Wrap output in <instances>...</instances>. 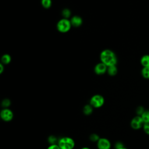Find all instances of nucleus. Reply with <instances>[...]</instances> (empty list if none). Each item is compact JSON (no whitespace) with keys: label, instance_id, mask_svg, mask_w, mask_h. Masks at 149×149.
Returning <instances> with one entry per match:
<instances>
[{"label":"nucleus","instance_id":"obj_1","mask_svg":"<svg viewBox=\"0 0 149 149\" xmlns=\"http://www.w3.org/2000/svg\"><path fill=\"white\" fill-rule=\"evenodd\" d=\"M100 58L102 63H104L107 66L115 65L116 64V56L114 52L109 49L103 51L101 54Z\"/></svg>","mask_w":149,"mask_h":149},{"label":"nucleus","instance_id":"obj_2","mask_svg":"<svg viewBox=\"0 0 149 149\" xmlns=\"http://www.w3.org/2000/svg\"><path fill=\"white\" fill-rule=\"evenodd\" d=\"M58 145L61 149H73L75 147V141L70 137L64 136L58 139Z\"/></svg>","mask_w":149,"mask_h":149},{"label":"nucleus","instance_id":"obj_3","mask_svg":"<svg viewBox=\"0 0 149 149\" xmlns=\"http://www.w3.org/2000/svg\"><path fill=\"white\" fill-rule=\"evenodd\" d=\"M105 102V100L103 96L100 94L93 95L90 100V104L94 108H100L102 107Z\"/></svg>","mask_w":149,"mask_h":149},{"label":"nucleus","instance_id":"obj_4","mask_svg":"<svg viewBox=\"0 0 149 149\" xmlns=\"http://www.w3.org/2000/svg\"><path fill=\"white\" fill-rule=\"evenodd\" d=\"M13 117L14 113L13 111L9 108H3L0 112V118L5 122H10L13 119Z\"/></svg>","mask_w":149,"mask_h":149},{"label":"nucleus","instance_id":"obj_5","mask_svg":"<svg viewBox=\"0 0 149 149\" xmlns=\"http://www.w3.org/2000/svg\"><path fill=\"white\" fill-rule=\"evenodd\" d=\"M71 26L70 21L64 18L58 22L57 24V29L60 32L66 33L69 30Z\"/></svg>","mask_w":149,"mask_h":149},{"label":"nucleus","instance_id":"obj_6","mask_svg":"<svg viewBox=\"0 0 149 149\" xmlns=\"http://www.w3.org/2000/svg\"><path fill=\"white\" fill-rule=\"evenodd\" d=\"M144 121L141 116L137 115L134 116L130 121V126L133 129L139 130L143 127Z\"/></svg>","mask_w":149,"mask_h":149},{"label":"nucleus","instance_id":"obj_7","mask_svg":"<svg viewBox=\"0 0 149 149\" xmlns=\"http://www.w3.org/2000/svg\"><path fill=\"white\" fill-rule=\"evenodd\" d=\"M97 147L98 149H111V143L107 138L100 137L97 142Z\"/></svg>","mask_w":149,"mask_h":149},{"label":"nucleus","instance_id":"obj_8","mask_svg":"<svg viewBox=\"0 0 149 149\" xmlns=\"http://www.w3.org/2000/svg\"><path fill=\"white\" fill-rule=\"evenodd\" d=\"M107 65H105L104 63H98L95 67V69H94V70H95V72L98 74H104L107 69Z\"/></svg>","mask_w":149,"mask_h":149},{"label":"nucleus","instance_id":"obj_9","mask_svg":"<svg viewBox=\"0 0 149 149\" xmlns=\"http://www.w3.org/2000/svg\"><path fill=\"white\" fill-rule=\"evenodd\" d=\"M71 25L74 27H79L82 24V19L78 16H73L70 20Z\"/></svg>","mask_w":149,"mask_h":149},{"label":"nucleus","instance_id":"obj_10","mask_svg":"<svg viewBox=\"0 0 149 149\" xmlns=\"http://www.w3.org/2000/svg\"><path fill=\"white\" fill-rule=\"evenodd\" d=\"M94 108L89 104L84 106L83 108V112L85 115H90L93 112Z\"/></svg>","mask_w":149,"mask_h":149},{"label":"nucleus","instance_id":"obj_11","mask_svg":"<svg viewBox=\"0 0 149 149\" xmlns=\"http://www.w3.org/2000/svg\"><path fill=\"white\" fill-rule=\"evenodd\" d=\"M140 63L143 67L149 66V55H144L140 59Z\"/></svg>","mask_w":149,"mask_h":149},{"label":"nucleus","instance_id":"obj_12","mask_svg":"<svg viewBox=\"0 0 149 149\" xmlns=\"http://www.w3.org/2000/svg\"><path fill=\"white\" fill-rule=\"evenodd\" d=\"M118 69L115 65H112L108 66V73L111 76H114L117 73Z\"/></svg>","mask_w":149,"mask_h":149},{"label":"nucleus","instance_id":"obj_13","mask_svg":"<svg viewBox=\"0 0 149 149\" xmlns=\"http://www.w3.org/2000/svg\"><path fill=\"white\" fill-rule=\"evenodd\" d=\"M141 73L142 76L146 79H149V66L143 67L141 69Z\"/></svg>","mask_w":149,"mask_h":149},{"label":"nucleus","instance_id":"obj_14","mask_svg":"<svg viewBox=\"0 0 149 149\" xmlns=\"http://www.w3.org/2000/svg\"><path fill=\"white\" fill-rule=\"evenodd\" d=\"M48 140V142L49 144V145L58 144V138L55 136H54V135H50L48 137V140Z\"/></svg>","mask_w":149,"mask_h":149},{"label":"nucleus","instance_id":"obj_15","mask_svg":"<svg viewBox=\"0 0 149 149\" xmlns=\"http://www.w3.org/2000/svg\"><path fill=\"white\" fill-rule=\"evenodd\" d=\"M11 105V101L9 98H4L1 102V106L3 108H8Z\"/></svg>","mask_w":149,"mask_h":149},{"label":"nucleus","instance_id":"obj_16","mask_svg":"<svg viewBox=\"0 0 149 149\" xmlns=\"http://www.w3.org/2000/svg\"><path fill=\"white\" fill-rule=\"evenodd\" d=\"M100 139V136L97 133H92L89 136V139L92 142H96L97 143L99 140Z\"/></svg>","mask_w":149,"mask_h":149},{"label":"nucleus","instance_id":"obj_17","mask_svg":"<svg viewBox=\"0 0 149 149\" xmlns=\"http://www.w3.org/2000/svg\"><path fill=\"white\" fill-rule=\"evenodd\" d=\"M1 61H2V62L4 64H8L9 63H10L11 61V58L9 55L5 54L2 56L1 58Z\"/></svg>","mask_w":149,"mask_h":149},{"label":"nucleus","instance_id":"obj_18","mask_svg":"<svg viewBox=\"0 0 149 149\" xmlns=\"http://www.w3.org/2000/svg\"><path fill=\"white\" fill-rule=\"evenodd\" d=\"M141 118L143 119L144 123L149 121V111H145L141 115Z\"/></svg>","mask_w":149,"mask_h":149},{"label":"nucleus","instance_id":"obj_19","mask_svg":"<svg viewBox=\"0 0 149 149\" xmlns=\"http://www.w3.org/2000/svg\"><path fill=\"white\" fill-rule=\"evenodd\" d=\"M41 3L45 8H49L51 5V0H41Z\"/></svg>","mask_w":149,"mask_h":149},{"label":"nucleus","instance_id":"obj_20","mask_svg":"<svg viewBox=\"0 0 149 149\" xmlns=\"http://www.w3.org/2000/svg\"><path fill=\"white\" fill-rule=\"evenodd\" d=\"M62 16L65 17V19H67L70 17L71 13L70 10H69L68 9H65L62 10Z\"/></svg>","mask_w":149,"mask_h":149},{"label":"nucleus","instance_id":"obj_21","mask_svg":"<svg viewBox=\"0 0 149 149\" xmlns=\"http://www.w3.org/2000/svg\"><path fill=\"white\" fill-rule=\"evenodd\" d=\"M143 129L144 132L148 135H149V121L144 123Z\"/></svg>","mask_w":149,"mask_h":149},{"label":"nucleus","instance_id":"obj_22","mask_svg":"<svg viewBox=\"0 0 149 149\" xmlns=\"http://www.w3.org/2000/svg\"><path fill=\"white\" fill-rule=\"evenodd\" d=\"M144 111H145V110H144V108L141 106L138 107L136 109V113L137 114V115H139V116H141Z\"/></svg>","mask_w":149,"mask_h":149},{"label":"nucleus","instance_id":"obj_23","mask_svg":"<svg viewBox=\"0 0 149 149\" xmlns=\"http://www.w3.org/2000/svg\"><path fill=\"white\" fill-rule=\"evenodd\" d=\"M125 147L123 144L120 141H117L115 144V149L120 148H122V147Z\"/></svg>","mask_w":149,"mask_h":149},{"label":"nucleus","instance_id":"obj_24","mask_svg":"<svg viewBox=\"0 0 149 149\" xmlns=\"http://www.w3.org/2000/svg\"><path fill=\"white\" fill-rule=\"evenodd\" d=\"M47 149H61L60 147H59V146L58 145V144H51L49 145Z\"/></svg>","mask_w":149,"mask_h":149},{"label":"nucleus","instance_id":"obj_25","mask_svg":"<svg viewBox=\"0 0 149 149\" xmlns=\"http://www.w3.org/2000/svg\"><path fill=\"white\" fill-rule=\"evenodd\" d=\"M3 66L2 64H0V73H2L3 72Z\"/></svg>","mask_w":149,"mask_h":149},{"label":"nucleus","instance_id":"obj_26","mask_svg":"<svg viewBox=\"0 0 149 149\" xmlns=\"http://www.w3.org/2000/svg\"><path fill=\"white\" fill-rule=\"evenodd\" d=\"M80 149H91V148H89V147H83L81 148Z\"/></svg>","mask_w":149,"mask_h":149},{"label":"nucleus","instance_id":"obj_27","mask_svg":"<svg viewBox=\"0 0 149 149\" xmlns=\"http://www.w3.org/2000/svg\"><path fill=\"white\" fill-rule=\"evenodd\" d=\"M118 149H128V148H127L125 147H122V148H118Z\"/></svg>","mask_w":149,"mask_h":149}]
</instances>
